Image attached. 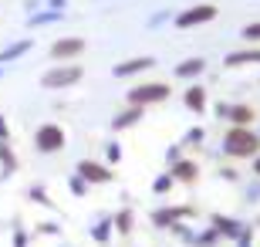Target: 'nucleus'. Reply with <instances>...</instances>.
<instances>
[{"label":"nucleus","mask_w":260,"mask_h":247,"mask_svg":"<svg viewBox=\"0 0 260 247\" xmlns=\"http://www.w3.org/2000/svg\"><path fill=\"white\" fill-rule=\"evenodd\" d=\"M132 102H159V98H169V88L166 85H142L129 95Z\"/></svg>","instance_id":"f03ea898"},{"label":"nucleus","mask_w":260,"mask_h":247,"mask_svg":"<svg viewBox=\"0 0 260 247\" xmlns=\"http://www.w3.org/2000/svg\"><path fill=\"white\" fill-rule=\"evenodd\" d=\"M37 146H41V149H58V146H61V132H58V129H44V132L37 136Z\"/></svg>","instance_id":"423d86ee"},{"label":"nucleus","mask_w":260,"mask_h":247,"mask_svg":"<svg viewBox=\"0 0 260 247\" xmlns=\"http://www.w3.org/2000/svg\"><path fill=\"white\" fill-rule=\"evenodd\" d=\"M247 37H260V27H250V31H247Z\"/></svg>","instance_id":"9b49d317"},{"label":"nucleus","mask_w":260,"mask_h":247,"mask_svg":"<svg viewBox=\"0 0 260 247\" xmlns=\"http://www.w3.org/2000/svg\"><path fill=\"white\" fill-rule=\"evenodd\" d=\"M81 176H88V179H112L108 169H102V166H95V163H81Z\"/></svg>","instance_id":"0eeeda50"},{"label":"nucleus","mask_w":260,"mask_h":247,"mask_svg":"<svg viewBox=\"0 0 260 247\" xmlns=\"http://www.w3.org/2000/svg\"><path fill=\"white\" fill-rule=\"evenodd\" d=\"M226 153H233V156H250V153H257V139H254L250 132H243V129H233V132L226 136Z\"/></svg>","instance_id":"f257e3e1"},{"label":"nucleus","mask_w":260,"mask_h":247,"mask_svg":"<svg viewBox=\"0 0 260 247\" xmlns=\"http://www.w3.org/2000/svg\"><path fill=\"white\" fill-rule=\"evenodd\" d=\"M81 78V68H61V71H51L48 78H44V85H71Z\"/></svg>","instance_id":"20e7f679"},{"label":"nucleus","mask_w":260,"mask_h":247,"mask_svg":"<svg viewBox=\"0 0 260 247\" xmlns=\"http://www.w3.org/2000/svg\"><path fill=\"white\" fill-rule=\"evenodd\" d=\"M199 68H203V61H183V65H179V75L186 78V75H196Z\"/></svg>","instance_id":"1a4fd4ad"},{"label":"nucleus","mask_w":260,"mask_h":247,"mask_svg":"<svg viewBox=\"0 0 260 247\" xmlns=\"http://www.w3.org/2000/svg\"><path fill=\"white\" fill-rule=\"evenodd\" d=\"M85 44L81 41H74V37H65V41H58L54 44V58H65V54H78Z\"/></svg>","instance_id":"39448f33"},{"label":"nucleus","mask_w":260,"mask_h":247,"mask_svg":"<svg viewBox=\"0 0 260 247\" xmlns=\"http://www.w3.org/2000/svg\"><path fill=\"white\" fill-rule=\"evenodd\" d=\"M209 17H216V7H193V10H186V14L179 17V24H183V27H193V24H203V20H209Z\"/></svg>","instance_id":"7ed1b4c3"},{"label":"nucleus","mask_w":260,"mask_h":247,"mask_svg":"<svg viewBox=\"0 0 260 247\" xmlns=\"http://www.w3.org/2000/svg\"><path fill=\"white\" fill-rule=\"evenodd\" d=\"M190 105L193 108H203V91H190Z\"/></svg>","instance_id":"9d476101"},{"label":"nucleus","mask_w":260,"mask_h":247,"mask_svg":"<svg viewBox=\"0 0 260 247\" xmlns=\"http://www.w3.org/2000/svg\"><path fill=\"white\" fill-rule=\"evenodd\" d=\"M152 61L149 58H139V61H125V65H119L115 68V75H132V71H139V68H149Z\"/></svg>","instance_id":"6e6552de"}]
</instances>
